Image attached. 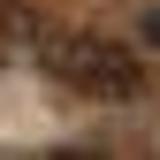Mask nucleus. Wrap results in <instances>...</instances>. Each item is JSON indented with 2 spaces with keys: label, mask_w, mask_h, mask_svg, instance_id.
Listing matches in <instances>:
<instances>
[{
  "label": "nucleus",
  "mask_w": 160,
  "mask_h": 160,
  "mask_svg": "<svg viewBox=\"0 0 160 160\" xmlns=\"http://www.w3.org/2000/svg\"><path fill=\"white\" fill-rule=\"evenodd\" d=\"M38 61L61 76L69 92H92V99H137V84H145L137 53L114 46V38H99V31H53L38 46Z\"/></svg>",
  "instance_id": "obj_1"
},
{
  "label": "nucleus",
  "mask_w": 160,
  "mask_h": 160,
  "mask_svg": "<svg viewBox=\"0 0 160 160\" xmlns=\"http://www.w3.org/2000/svg\"><path fill=\"white\" fill-rule=\"evenodd\" d=\"M145 38H152V46H160V15H145Z\"/></svg>",
  "instance_id": "obj_2"
}]
</instances>
